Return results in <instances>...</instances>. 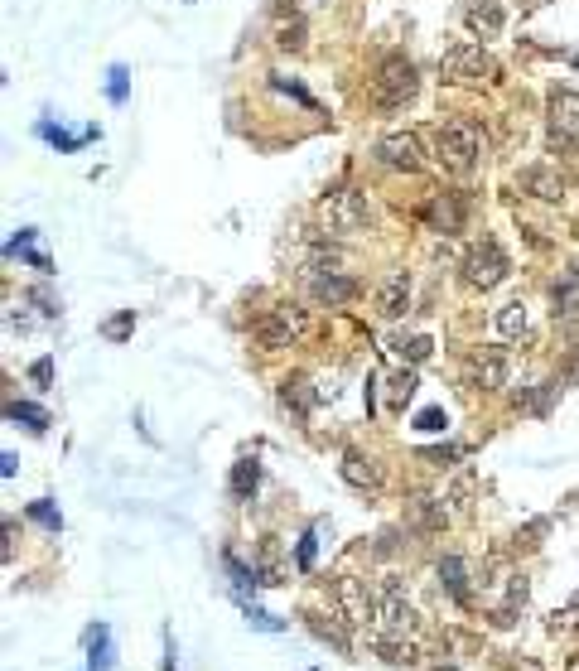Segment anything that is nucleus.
<instances>
[{"label":"nucleus","mask_w":579,"mask_h":671,"mask_svg":"<svg viewBox=\"0 0 579 671\" xmlns=\"http://www.w3.org/2000/svg\"><path fill=\"white\" fill-rule=\"evenodd\" d=\"M415 87H420V73H415L411 58L386 54L382 63H377V73H372V102H377L382 112H401L415 97Z\"/></svg>","instance_id":"obj_1"},{"label":"nucleus","mask_w":579,"mask_h":671,"mask_svg":"<svg viewBox=\"0 0 579 671\" xmlns=\"http://www.w3.org/2000/svg\"><path fill=\"white\" fill-rule=\"evenodd\" d=\"M478 126L473 121H444L440 131H435V160L444 169H454V174H469L478 165Z\"/></svg>","instance_id":"obj_2"},{"label":"nucleus","mask_w":579,"mask_h":671,"mask_svg":"<svg viewBox=\"0 0 579 671\" xmlns=\"http://www.w3.org/2000/svg\"><path fill=\"white\" fill-rule=\"evenodd\" d=\"M319 227L333 237H353L367 227V198L358 189H333L319 198Z\"/></svg>","instance_id":"obj_3"},{"label":"nucleus","mask_w":579,"mask_h":671,"mask_svg":"<svg viewBox=\"0 0 579 671\" xmlns=\"http://www.w3.org/2000/svg\"><path fill=\"white\" fill-rule=\"evenodd\" d=\"M459 271H464V285H469V290H483V295H488V290H497V285L507 280L512 261H507V252L497 247L493 237H483L478 247L464 252V266H459Z\"/></svg>","instance_id":"obj_4"},{"label":"nucleus","mask_w":579,"mask_h":671,"mask_svg":"<svg viewBox=\"0 0 579 671\" xmlns=\"http://www.w3.org/2000/svg\"><path fill=\"white\" fill-rule=\"evenodd\" d=\"M251 334H256L261 348H290V343H300V338L309 334V314H304L300 305H276L256 319Z\"/></svg>","instance_id":"obj_5"},{"label":"nucleus","mask_w":579,"mask_h":671,"mask_svg":"<svg viewBox=\"0 0 579 671\" xmlns=\"http://www.w3.org/2000/svg\"><path fill=\"white\" fill-rule=\"evenodd\" d=\"M493 73H497L493 54H488L483 44H473V39L444 49V58H440V78H449V83H483V78H493Z\"/></svg>","instance_id":"obj_6"},{"label":"nucleus","mask_w":579,"mask_h":671,"mask_svg":"<svg viewBox=\"0 0 579 671\" xmlns=\"http://www.w3.org/2000/svg\"><path fill=\"white\" fill-rule=\"evenodd\" d=\"M377 633H386V638H415V604H411V594H406V585H401L396 575H386L382 580Z\"/></svg>","instance_id":"obj_7"},{"label":"nucleus","mask_w":579,"mask_h":671,"mask_svg":"<svg viewBox=\"0 0 579 671\" xmlns=\"http://www.w3.org/2000/svg\"><path fill=\"white\" fill-rule=\"evenodd\" d=\"M546 121H551V150H579V92L555 87L546 97Z\"/></svg>","instance_id":"obj_8"},{"label":"nucleus","mask_w":579,"mask_h":671,"mask_svg":"<svg viewBox=\"0 0 579 671\" xmlns=\"http://www.w3.org/2000/svg\"><path fill=\"white\" fill-rule=\"evenodd\" d=\"M333 604H338V618L353 623V628H367V623H377V614H382V599H372V589L362 585V580H353V575H343L333 585Z\"/></svg>","instance_id":"obj_9"},{"label":"nucleus","mask_w":579,"mask_h":671,"mask_svg":"<svg viewBox=\"0 0 579 671\" xmlns=\"http://www.w3.org/2000/svg\"><path fill=\"white\" fill-rule=\"evenodd\" d=\"M377 160L386 169H401V174H415L425 165V150H420V136L415 131H391V136L377 140Z\"/></svg>","instance_id":"obj_10"},{"label":"nucleus","mask_w":579,"mask_h":671,"mask_svg":"<svg viewBox=\"0 0 579 671\" xmlns=\"http://www.w3.org/2000/svg\"><path fill=\"white\" fill-rule=\"evenodd\" d=\"M464 377H469L473 392H502L507 387V353L502 348H478L464 367Z\"/></svg>","instance_id":"obj_11"},{"label":"nucleus","mask_w":579,"mask_h":671,"mask_svg":"<svg viewBox=\"0 0 579 671\" xmlns=\"http://www.w3.org/2000/svg\"><path fill=\"white\" fill-rule=\"evenodd\" d=\"M425 223H430V232H440V237L464 232V198L459 194H435L430 203H425Z\"/></svg>","instance_id":"obj_12"},{"label":"nucleus","mask_w":579,"mask_h":671,"mask_svg":"<svg viewBox=\"0 0 579 671\" xmlns=\"http://www.w3.org/2000/svg\"><path fill=\"white\" fill-rule=\"evenodd\" d=\"M411 309V276L406 271H396V276H386L377 285V314L382 319H401Z\"/></svg>","instance_id":"obj_13"},{"label":"nucleus","mask_w":579,"mask_h":671,"mask_svg":"<svg viewBox=\"0 0 579 671\" xmlns=\"http://www.w3.org/2000/svg\"><path fill=\"white\" fill-rule=\"evenodd\" d=\"M464 25H469L478 39H497L502 25H507V10H502L497 0H469V5H464Z\"/></svg>","instance_id":"obj_14"},{"label":"nucleus","mask_w":579,"mask_h":671,"mask_svg":"<svg viewBox=\"0 0 579 671\" xmlns=\"http://www.w3.org/2000/svg\"><path fill=\"white\" fill-rule=\"evenodd\" d=\"M309 295H314L319 305H348V300L358 295V285L343 276V271H329V276H309Z\"/></svg>","instance_id":"obj_15"},{"label":"nucleus","mask_w":579,"mask_h":671,"mask_svg":"<svg viewBox=\"0 0 579 671\" xmlns=\"http://www.w3.org/2000/svg\"><path fill=\"white\" fill-rule=\"evenodd\" d=\"M522 189L536 198H546V203H555V198H565V174L551 165H531L522 174Z\"/></svg>","instance_id":"obj_16"},{"label":"nucleus","mask_w":579,"mask_h":671,"mask_svg":"<svg viewBox=\"0 0 579 671\" xmlns=\"http://www.w3.org/2000/svg\"><path fill=\"white\" fill-rule=\"evenodd\" d=\"M343 478H348L353 488H372V493L382 488V469H377V459H367L362 449H348V454H343Z\"/></svg>","instance_id":"obj_17"},{"label":"nucleus","mask_w":579,"mask_h":671,"mask_svg":"<svg viewBox=\"0 0 579 671\" xmlns=\"http://www.w3.org/2000/svg\"><path fill=\"white\" fill-rule=\"evenodd\" d=\"M280 406L285 411H295V416H309L314 411V387H309V377H285L280 382Z\"/></svg>","instance_id":"obj_18"},{"label":"nucleus","mask_w":579,"mask_h":671,"mask_svg":"<svg viewBox=\"0 0 579 671\" xmlns=\"http://www.w3.org/2000/svg\"><path fill=\"white\" fill-rule=\"evenodd\" d=\"M87 671H111V628L92 623L87 628Z\"/></svg>","instance_id":"obj_19"},{"label":"nucleus","mask_w":579,"mask_h":671,"mask_svg":"<svg viewBox=\"0 0 579 671\" xmlns=\"http://www.w3.org/2000/svg\"><path fill=\"white\" fill-rule=\"evenodd\" d=\"M440 585L459 599V604H469L473 599V589H469V570H464V560L459 556H444L440 560Z\"/></svg>","instance_id":"obj_20"},{"label":"nucleus","mask_w":579,"mask_h":671,"mask_svg":"<svg viewBox=\"0 0 579 671\" xmlns=\"http://www.w3.org/2000/svg\"><path fill=\"white\" fill-rule=\"evenodd\" d=\"M256 483H261V464H256V459H237V464H232V498H237V503H251Z\"/></svg>","instance_id":"obj_21"},{"label":"nucleus","mask_w":579,"mask_h":671,"mask_svg":"<svg viewBox=\"0 0 579 671\" xmlns=\"http://www.w3.org/2000/svg\"><path fill=\"white\" fill-rule=\"evenodd\" d=\"M493 324H497V334H502V338L526 334V305H522V300H507V305L493 314Z\"/></svg>","instance_id":"obj_22"},{"label":"nucleus","mask_w":579,"mask_h":671,"mask_svg":"<svg viewBox=\"0 0 579 671\" xmlns=\"http://www.w3.org/2000/svg\"><path fill=\"white\" fill-rule=\"evenodd\" d=\"M469 498H473V474H459V483H454V488L440 498L444 517H449V522H454V517H464V512H469Z\"/></svg>","instance_id":"obj_23"},{"label":"nucleus","mask_w":579,"mask_h":671,"mask_svg":"<svg viewBox=\"0 0 579 671\" xmlns=\"http://www.w3.org/2000/svg\"><path fill=\"white\" fill-rule=\"evenodd\" d=\"M555 314H570V319L579 314V271H570L555 285Z\"/></svg>","instance_id":"obj_24"},{"label":"nucleus","mask_w":579,"mask_h":671,"mask_svg":"<svg viewBox=\"0 0 579 671\" xmlns=\"http://www.w3.org/2000/svg\"><path fill=\"white\" fill-rule=\"evenodd\" d=\"M551 633H555V638H570V633H579V589H575V599H570L565 609H555V614H551Z\"/></svg>","instance_id":"obj_25"},{"label":"nucleus","mask_w":579,"mask_h":671,"mask_svg":"<svg viewBox=\"0 0 579 671\" xmlns=\"http://www.w3.org/2000/svg\"><path fill=\"white\" fill-rule=\"evenodd\" d=\"M5 416L25 420L29 430H44V425H49V411H39V406H29V401H10V406H5Z\"/></svg>","instance_id":"obj_26"},{"label":"nucleus","mask_w":579,"mask_h":671,"mask_svg":"<svg viewBox=\"0 0 579 671\" xmlns=\"http://www.w3.org/2000/svg\"><path fill=\"white\" fill-rule=\"evenodd\" d=\"M396 353H401L406 363H425V358L435 353V343H430L425 334H415V338H401V343H396Z\"/></svg>","instance_id":"obj_27"},{"label":"nucleus","mask_w":579,"mask_h":671,"mask_svg":"<svg viewBox=\"0 0 579 671\" xmlns=\"http://www.w3.org/2000/svg\"><path fill=\"white\" fill-rule=\"evenodd\" d=\"M415 387H420V382H415L411 367H406V372H396V377H391V406L401 411V406H406V401L415 396Z\"/></svg>","instance_id":"obj_28"},{"label":"nucleus","mask_w":579,"mask_h":671,"mask_svg":"<svg viewBox=\"0 0 579 671\" xmlns=\"http://www.w3.org/2000/svg\"><path fill=\"white\" fill-rule=\"evenodd\" d=\"M444 425H449V416H444L440 406H425V411L415 416V430H420V435H440Z\"/></svg>","instance_id":"obj_29"},{"label":"nucleus","mask_w":579,"mask_h":671,"mask_svg":"<svg viewBox=\"0 0 579 671\" xmlns=\"http://www.w3.org/2000/svg\"><path fill=\"white\" fill-rule=\"evenodd\" d=\"M227 575H232V585H237V589H256V585H261V580H256V570H247L237 556H227Z\"/></svg>","instance_id":"obj_30"},{"label":"nucleus","mask_w":579,"mask_h":671,"mask_svg":"<svg viewBox=\"0 0 579 671\" xmlns=\"http://www.w3.org/2000/svg\"><path fill=\"white\" fill-rule=\"evenodd\" d=\"M242 614H247L251 628H266V633H285V623H280V618H271L266 609H251V604H242Z\"/></svg>","instance_id":"obj_31"},{"label":"nucleus","mask_w":579,"mask_h":671,"mask_svg":"<svg viewBox=\"0 0 579 671\" xmlns=\"http://www.w3.org/2000/svg\"><path fill=\"white\" fill-rule=\"evenodd\" d=\"M29 517H34V522H44L49 532H58V512L49 503H34V507H29Z\"/></svg>","instance_id":"obj_32"},{"label":"nucleus","mask_w":579,"mask_h":671,"mask_svg":"<svg viewBox=\"0 0 579 671\" xmlns=\"http://www.w3.org/2000/svg\"><path fill=\"white\" fill-rule=\"evenodd\" d=\"M29 377H34L39 387H49V382H54V363H49V358H39V363L29 367Z\"/></svg>","instance_id":"obj_33"},{"label":"nucleus","mask_w":579,"mask_h":671,"mask_svg":"<svg viewBox=\"0 0 579 671\" xmlns=\"http://www.w3.org/2000/svg\"><path fill=\"white\" fill-rule=\"evenodd\" d=\"M131 319H136V314H121V319H111V324H107V338H126V334H131Z\"/></svg>","instance_id":"obj_34"},{"label":"nucleus","mask_w":579,"mask_h":671,"mask_svg":"<svg viewBox=\"0 0 579 671\" xmlns=\"http://www.w3.org/2000/svg\"><path fill=\"white\" fill-rule=\"evenodd\" d=\"M300 570H314V532L300 541Z\"/></svg>","instance_id":"obj_35"},{"label":"nucleus","mask_w":579,"mask_h":671,"mask_svg":"<svg viewBox=\"0 0 579 671\" xmlns=\"http://www.w3.org/2000/svg\"><path fill=\"white\" fill-rule=\"evenodd\" d=\"M280 49H300V25H295V29H280Z\"/></svg>","instance_id":"obj_36"},{"label":"nucleus","mask_w":579,"mask_h":671,"mask_svg":"<svg viewBox=\"0 0 579 671\" xmlns=\"http://www.w3.org/2000/svg\"><path fill=\"white\" fill-rule=\"evenodd\" d=\"M121 78H126V73H121V68H111V97H116V102L126 97V83H121Z\"/></svg>","instance_id":"obj_37"},{"label":"nucleus","mask_w":579,"mask_h":671,"mask_svg":"<svg viewBox=\"0 0 579 671\" xmlns=\"http://www.w3.org/2000/svg\"><path fill=\"white\" fill-rule=\"evenodd\" d=\"M565 671H579V657H570V667H565Z\"/></svg>","instance_id":"obj_38"},{"label":"nucleus","mask_w":579,"mask_h":671,"mask_svg":"<svg viewBox=\"0 0 579 671\" xmlns=\"http://www.w3.org/2000/svg\"><path fill=\"white\" fill-rule=\"evenodd\" d=\"M575 68H579V58H575Z\"/></svg>","instance_id":"obj_39"}]
</instances>
